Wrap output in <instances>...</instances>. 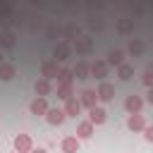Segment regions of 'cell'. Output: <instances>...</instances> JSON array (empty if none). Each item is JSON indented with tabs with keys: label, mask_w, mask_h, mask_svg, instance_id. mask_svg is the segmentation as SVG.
<instances>
[{
	"label": "cell",
	"mask_w": 153,
	"mask_h": 153,
	"mask_svg": "<svg viewBox=\"0 0 153 153\" xmlns=\"http://www.w3.org/2000/svg\"><path fill=\"white\" fill-rule=\"evenodd\" d=\"M96 96H98V100L110 103V100L115 98V86H112L110 81H100V84H98V88H96Z\"/></svg>",
	"instance_id": "cell-8"
},
{
	"label": "cell",
	"mask_w": 153,
	"mask_h": 153,
	"mask_svg": "<svg viewBox=\"0 0 153 153\" xmlns=\"http://www.w3.org/2000/svg\"><path fill=\"white\" fill-rule=\"evenodd\" d=\"M127 50H129L131 57H143V55H146V43H143V38H131Z\"/></svg>",
	"instance_id": "cell-11"
},
{
	"label": "cell",
	"mask_w": 153,
	"mask_h": 153,
	"mask_svg": "<svg viewBox=\"0 0 153 153\" xmlns=\"http://www.w3.org/2000/svg\"><path fill=\"white\" fill-rule=\"evenodd\" d=\"M29 153H48V151H45V148H31Z\"/></svg>",
	"instance_id": "cell-29"
},
{
	"label": "cell",
	"mask_w": 153,
	"mask_h": 153,
	"mask_svg": "<svg viewBox=\"0 0 153 153\" xmlns=\"http://www.w3.org/2000/svg\"><path fill=\"white\" fill-rule=\"evenodd\" d=\"M57 72H60V65H57L55 60H45V62H41V79L53 81V79L57 76Z\"/></svg>",
	"instance_id": "cell-5"
},
{
	"label": "cell",
	"mask_w": 153,
	"mask_h": 153,
	"mask_svg": "<svg viewBox=\"0 0 153 153\" xmlns=\"http://www.w3.org/2000/svg\"><path fill=\"white\" fill-rule=\"evenodd\" d=\"M12 151H17V153H29L31 148H33V139L29 136V134H17L14 139H12Z\"/></svg>",
	"instance_id": "cell-4"
},
{
	"label": "cell",
	"mask_w": 153,
	"mask_h": 153,
	"mask_svg": "<svg viewBox=\"0 0 153 153\" xmlns=\"http://www.w3.org/2000/svg\"><path fill=\"white\" fill-rule=\"evenodd\" d=\"M33 91H36V98H48V96L53 93V84L45 81V79H38V81L33 84Z\"/></svg>",
	"instance_id": "cell-16"
},
{
	"label": "cell",
	"mask_w": 153,
	"mask_h": 153,
	"mask_svg": "<svg viewBox=\"0 0 153 153\" xmlns=\"http://www.w3.org/2000/svg\"><path fill=\"white\" fill-rule=\"evenodd\" d=\"M55 96H57L60 100H69V98L74 96V84H57Z\"/></svg>",
	"instance_id": "cell-20"
},
{
	"label": "cell",
	"mask_w": 153,
	"mask_h": 153,
	"mask_svg": "<svg viewBox=\"0 0 153 153\" xmlns=\"http://www.w3.org/2000/svg\"><path fill=\"white\" fill-rule=\"evenodd\" d=\"M72 74L76 79H91V62L88 60H79L74 67H72Z\"/></svg>",
	"instance_id": "cell-10"
},
{
	"label": "cell",
	"mask_w": 153,
	"mask_h": 153,
	"mask_svg": "<svg viewBox=\"0 0 153 153\" xmlns=\"http://www.w3.org/2000/svg\"><path fill=\"white\" fill-rule=\"evenodd\" d=\"M45 117V122L48 124H53V127H60L67 117H65V112H62V108H48V112L43 115Z\"/></svg>",
	"instance_id": "cell-9"
},
{
	"label": "cell",
	"mask_w": 153,
	"mask_h": 153,
	"mask_svg": "<svg viewBox=\"0 0 153 153\" xmlns=\"http://www.w3.org/2000/svg\"><path fill=\"white\" fill-rule=\"evenodd\" d=\"M110 74V67L103 57H98L96 62H91V76H96L98 81H105V76Z\"/></svg>",
	"instance_id": "cell-6"
},
{
	"label": "cell",
	"mask_w": 153,
	"mask_h": 153,
	"mask_svg": "<svg viewBox=\"0 0 153 153\" xmlns=\"http://www.w3.org/2000/svg\"><path fill=\"white\" fill-rule=\"evenodd\" d=\"M143 139H146V141H153V127H151V124L143 127Z\"/></svg>",
	"instance_id": "cell-28"
},
{
	"label": "cell",
	"mask_w": 153,
	"mask_h": 153,
	"mask_svg": "<svg viewBox=\"0 0 153 153\" xmlns=\"http://www.w3.org/2000/svg\"><path fill=\"white\" fill-rule=\"evenodd\" d=\"M93 48H96V43L91 36H79L76 41H72V50H76V55H81V60L88 57L93 53Z\"/></svg>",
	"instance_id": "cell-1"
},
{
	"label": "cell",
	"mask_w": 153,
	"mask_h": 153,
	"mask_svg": "<svg viewBox=\"0 0 153 153\" xmlns=\"http://www.w3.org/2000/svg\"><path fill=\"white\" fill-rule=\"evenodd\" d=\"M17 76V69H14V65H10V62H2L0 65V79L2 81H12Z\"/></svg>",
	"instance_id": "cell-24"
},
{
	"label": "cell",
	"mask_w": 153,
	"mask_h": 153,
	"mask_svg": "<svg viewBox=\"0 0 153 153\" xmlns=\"http://www.w3.org/2000/svg\"><path fill=\"white\" fill-rule=\"evenodd\" d=\"M141 84H143L146 88H151V86H153V72H151V69H146V72L141 74Z\"/></svg>",
	"instance_id": "cell-26"
},
{
	"label": "cell",
	"mask_w": 153,
	"mask_h": 153,
	"mask_svg": "<svg viewBox=\"0 0 153 153\" xmlns=\"http://www.w3.org/2000/svg\"><path fill=\"white\" fill-rule=\"evenodd\" d=\"M48 108H50V105H48V98H33V100H31V105H29V112L38 117V115H45V112H48Z\"/></svg>",
	"instance_id": "cell-13"
},
{
	"label": "cell",
	"mask_w": 153,
	"mask_h": 153,
	"mask_svg": "<svg viewBox=\"0 0 153 153\" xmlns=\"http://www.w3.org/2000/svg\"><path fill=\"white\" fill-rule=\"evenodd\" d=\"M117 76H120V81H129V79L134 76V65L122 62V65L117 67Z\"/></svg>",
	"instance_id": "cell-23"
},
{
	"label": "cell",
	"mask_w": 153,
	"mask_h": 153,
	"mask_svg": "<svg viewBox=\"0 0 153 153\" xmlns=\"http://www.w3.org/2000/svg\"><path fill=\"white\" fill-rule=\"evenodd\" d=\"M10 153H17V151H10Z\"/></svg>",
	"instance_id": "cell-31"
},
{
	"label": "cell",
	"mask_w": 153,
	"mask_h": 153,
	"mask_svg": "<svg viewBox=\"0 0 153 153\" xmlns=\"http://www.w3.org/2000/svg\"><path fill=\"white\" fill-rule=\"evenodd\" d=\"M45 36H48V38H57V36H62V29H57V26H48Z\"/></svg>",
	"instance_id": "cell-27"
},
{
	"label": "cell",
	"mask_w": 153,
	"mask_h": 153,
	"mask_svg": "<svg viewBox=\"0 0 153 153\" xmlns=\"http://www.w3.org/2000/svg\"><path fill=\"white\" fill-rule=\"evenodd\" d=\"M134 26H136V24H134V19L122 17V19H117V26H115V29H117V33H120V36H131V33H134Z\"/></svg>",
	"instance_id": "cell-15"
},
{
	"label": "cell",
	"mask_w": 153,
	"mask_h": 153,
	"mask_svg": "<svg viewBox=\"0 0 153 153\" xmlns=\"http://www.w3.org/2000/svg\"><path fill=\"white\" fill-rule=\"evenodd\" d=\"M103 60L108 62V67H120V65L124 62V50H120V48H115V50H108V55H105Z\"/></svg>",
	"instance_id": "cell-12"
},
{
	"label": "cell",
	"mask_w": 153,
	"mask_h": 153,
	"mask_svg": "<svg viewBox=\"0 0 153 153\" xmlns=\"http://www.w3.org/2000/svg\"><path fill=\"white\" fill-rule=\"evenodd\" d=\"M79 105L81 108H86V110H91V108H96L98 105V96H96V91L93 88H84L81 93H79Z\"/></svg>",
	"instance_id": "cell-7"
},
{
	"label": "cell",
	"mask_w": 153,
	"mask_h": 153,
	"mask_svg": "<svg viewBox=\"0 0 153 153\" xmlns=\"http://www.w3.org/2000/svg\"><path fill=\"white\" fill-rule=\"evenodd\" d=\"M108 120V112H105V108H100V105H96V108H91L88 110V122L96 127V124H103Z\"/></svg>",
	"instance_id": "cell-14"
},
{
	"label": "cell",
	"mask_w": 153,
	"mask_h": 153,
	"mask_svg": "<svg viewBox=\"0 0 153 153\" xmlns=\"http://www.w3.org/2000/svg\"><path fill=\"white\" fill-rule=\"evenodd\" d=\"M62 112H65V117H76V115L81 112V105H79L76 96H72L69 100H65V108H62Z\"/></svg>",
	"instance_id": "cell-17"
},
{
	"label": "cell",
	"mask_w": 153,
	"mask_h": 153,
	"mask_svg": "<svg viewBox=\"0 0 153 153\" xmlns=\"http://www.w3.org/2000/svg\"><path fill=\"white\" fill-rule=\"evenodd\" d=\"M53 60L57 62V65H62V62H67L69 57H72V43H67V41H57L55 43V48H53Z\"/></svg>",
	"instance_id": "cell-2"
},
{
	"label": "cell",
	"mask_w": 153,
	"mask_h": 153,
	"mask_svg": "<svg viewBox=\"0 0 153 153\" xmlns=\"http://www.w3.org/2000/svg\"><path fill=\"white\" fill-rule=\"evenodd\" d=\"M60 148H62V153H76L79 151V139L76 136H65L60 141Z\"/></svg>",
	"instance_id": "cell-19"
},
{
	"label": "cell",
	"mask_w": 153,
	"mask_h": 153,
	"mask_svg": "<svg viewBox=\"0 0 153 153\" xmlns=\"http://www.w3.org/2000/svg\"><path fill=\"white\" fill-rule=\"evenodd\" d=\"M2 62H5V57H2V50H0V65H2Z\"/></svg>",
	"instance_id": "cell-30"
},
{
	"label": "cell",
	"mask_w": 153,
	"mask_h": 153,
	"mask_svg": "<svg viewBox=\"0 0 153 153\" xmlns=\"http://www.w3.org/2000/svg\"><path fill=\"white\" fill-rule=\"evenodd\" d=\"M57 84H74V74H72V69L69 67H60V72H57Z\"/></svg>",
	"instance_id": "cell-25"
},
{
	"label": "cell",
	"mask_w": 153,
	"mask_h": 153,
	"mask_svg": "<svg viewBox=\"0 0 153 153\" xmlns=\"http://www.w3.org/2000/svg\"><path fill=\"white\" fill-rule=\"evenodd\" d=\"M146 124H148V122H146L143 115H129V117H127V129H131V131H143Z\"/></svg>",
	"instance_id": "cell-18"
},
{
	"label": "cell",
	"mask_w": 153,
	"mask_h": 153,
	"mask_svg": "<svg viewBox=\"0 0 153 153\" xmlns=\"http://www.w3.org/2000/svg\"><path fill=\"white\" fill-rule=\"evenodd\" d=\"M91 136H93V124H91L88 120L79 122V127H76V139H91Z\"/></svg>",
	"instance_id": "cell-22"
},
{
	"label": "cell",
	"mask_w": 153,
	"mask_h": 153,
	"mask_svg": "<svg viewBox=\"0 0 153 153\" xmlns=\"http://www.w3.org/2000/svg\"><path fill=\"white\" fill-rule=\"evenodd\" d=\"M124 110H127L129 115H141V110H143V98H141L139 93L127 96V98H124Z\"/></svg>",
	"instance_id": "cell-3"
},
{
	"label": "cell",
	"mask_w": 153,
	"mask_h": 153,
	"mask_svg": "<svg viewBox=\"0 0 153 153\" xmlns=\"http://www.w3.org/2000/svg\"><path fill=\"white\" fill-rule=\"evenodd\" d=\"M14 45H17V36H14L12 31L0 33V50H12Z\"/></svg>",
	"instance_id": "cell-21"
}]
</instances>
